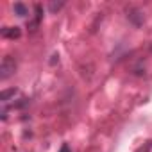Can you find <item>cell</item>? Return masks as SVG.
Wrapping results in <instances>:
<instances>
[{
  "label": "cell",
  "instance_id": "cell-5",
  "mask_svg": "<svg viewBox=\"0 0 152 152\" xmlns=\"http://www.w3.org/2000/svg\"><path fill=\"white\" fill-rule=\"evenodd\" d=\"M34 9H36V16H34V20H32V22H29V29H31V31H34V29L38 27V23H39V20H41V6H39V4H36V6H34Z\"/></svg>",
  "mask_w": 152,
  "mask_h": 152
},
{
  "label": "cell",
  "instance_id": "cell-6",
  "mask_svg": "<svg viewBox=\"0 0 152 152\" xmlns=\"http://www.w3.org/2000/svg\"><path fill=\"white\" fill-rule=\"evenodd\" d=\"M150 150H152V140L145 141V143H143V145H141V147L136 150V152H150Z\"/></svg>",
  "mask_w": 152,
  "mask_h": 152
},
{
  "label": "cell",
  "instance_id": "cell-3",
  "mask_svg": "<svg viewBox=\"0 0 152 152\" xmlns=\"http://www.w3.org/2000/svg\"><path fill=\"white\" fill-rule=\"evenodd\" d=\"M16 93H18V90H15V88H11V90H4L2 93H0V100H2V104H7L11 99L16 97Z\"/></svg>",
  "mask_w": 152,
  "mask_h": 152
},
{
  "label": "cell",
  "instance_id": "cell-7",
  "mask_svg": "<svg viewBox=\"0 0 152 152\" xmlns=\"http://www.w3.org/2000/svg\"><path fill=\"white\" fill-rule=\"evenodd\" d=\"M63 6H64L63 2H61V4H50V11H59Z\"/></svg>",
  "mask_w": 152,
  "mask_h": 152
},
{
  "label": "cell",
  "instance_id": "cell-2",
  "mask_svg": "<svg viewBox=\"0 0 152 152\" xmlns=\"http://www.w3.org/2000/svg\"><path fill=\"white\" fill-rule=\"evenodd\" d=\"M20 36H22V31L18 27H4L2 29V38L15 39V38H20Z\"/></svg>",
  "mask_w": 152,
  "mask_h": 152
},
{
  "label": "cell",
  "instance_id": "cell-4",
  "mask_svg": "<svg viewBox=\"0 0 152 152\" xmlns=\"http://www.w3.org/2000/svg\"><path fill=\"white\" fill-rule=\"evenodd\" d=\"M13 11H15V15H18V16H27V15H29V7H27L25 4H22V2H16V4L13 6Z\"/></svg>",
  "mask_w": 152,
  "mask_h": 152
},
{
  "label": "cell",
  "instance_id": "cell-1",
  "mask_svg": "<svg viewBox=\"0 0 152 152\" xmlns=\"http://www.w3.org/2000/svg\"><path fill=\"white\" fill-rule=\"evenodd\" d=\"M15 70H16L15 59H13L11 56H6V57L2 59V64H0V79H2V81L9 79L11 75L15 73Z\"/></svg>",
  "mask_w": 152,
  "mask_h": 152
}]
</instances>
